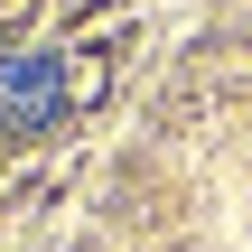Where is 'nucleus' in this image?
<instances>
[{
	"label": "nucleus",
	"mask_w": 252,
	"mask_h": 252,
	"mask_svg": "<svg viewBox=\"0 0 252 252\" xmlns=\"http://www.w3.org/2000/svg\"><path fill=\"white\" fill-rule=\"evenodd\" d=\"M75 103V84H65V56H47V47H28V56H0V131L9 140H28V131H56V112Z\"/></svg>",
	"instance_id": "1"
}]
</instances>
